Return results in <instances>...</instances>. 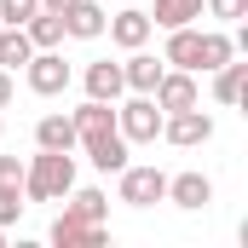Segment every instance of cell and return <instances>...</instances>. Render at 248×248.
Returning <instances> with one entry per match:
<instances>
[{
    "mask_svg": "<svg viewBox=\"0 0 248 248\" xmlns=\"http://www.w3.org/2000/svg\"><path fill=\"white\" fill-rule=\"evenodd\" d=\"M23 208H29V202H23V190H0V225H17V219H23Z\"/></svg>",
    "mask_w": 248,
    "mask_h": 248,
    "instance_id": "obj_24",
    "label": "cell"
},
{
    "mask_svg": "<svg viewBox=\"0 0 248 248\" xmlns=\"http://www.w3.org/2000/svg\"><path fill=\"white\" fill-rule=\"evenodd\" d=\"M63 214H75V219H93V225H110V196H104L98 185H69Z\"/></svg>",
    "mask_w": 248,
    "mask_h": 248,
    "instance_id": "obj_14",
    "label": "cell"
},
{
    "mask_svg": "<svg viewBox=\"0 0 248 248\" xmlns=\"http://www.w3.org/2000/svg\"><path fill=\"white\" fill-rule=\"evenodd\" d=\"M0 248H6V225H0Z\"/></svg>",
    "mask_w": 248,
    "mask_h": 248,
    "instance_id": "obj_28",
    "label": "cell"
},
{
    "mask_svg": "<svg viewBox=\"0 0 248 248\" xmlns=\"http://www.w3.org/2000/svg\"><path fill=\"white\" fill-rule=\"evenodd\" d=\"M214 75V104H243V81H248V63H219V69H208Z\"/></svg>",
    "mask_w": 248,
    "mask_h": 248,
    "instance_id": "obj_17",
    "label": "cell"
},
{
    "mask_svg": "<svg viewBox=\"0 0 248 248\" xmlns=\"http://www.w3.org/2000/svg\"><path fill=\"white\" fill-rule=\"evenodd\" d=\"M122 6H133V0H122Z\"/></svg>",
    "mask_w": 248,
    "mask_h": 248,
    "instance_id": "obj_30",
    "label": "cell"
},
{
    "mask_svg": "<svg viewBox=\"0 0 248 248\" xmlns=\"http://www.w3.org/2000/svg\"><path fill=\"white\" fill-rule=\"evenodd\" d=\"M81 150H87V162H93L98 173H122L127 168V139L122 133H98V139H87Z\"/></svg>",
    "mask_w": 248,
    "mask_h": 248,
    "instance_id": "obj_13",
    "label": "cell"
},
{
    "mask_svg": "<svg viewBox=\"0 0 248 248\" xmlns=\"http://www.w3.org/2000/svg\"><path fill=\"white\" fill-rule=\"evenodd\" d=\"M75 185V156L69 150H35L23 168V202H63Z\"/></svg>",
    "mask_w": 248,
    "mask_h": 248,
    "instance_id": "obj_1",
    "label": "cell"
},
{
    "mask_svg": "<svg viewBox=\"0 0 248 248\" xmlns=\"http://www.w3.org/2000/svg\"><path fill=\"white\" fill-rule=\"evenodd\" d=\"M237 58V41L225 29H202V46H196V69H219V63Z\"/></svg>",
    "mask_w": 248,
    "mask_h": 248,
    "instance_id": "obj_19",
    "label": "cell"
},
{
    "mask_svg": "<svg viewBox=\"0 0 248 248\" xmlns=\"http://www.w3.org/2000/svg\"><path fill=\"white\" fill-rule=\"evenodd\" d=\"M35 12H41V0H0V23H17L23 29Z\"/></svg>",
    "mask_w": 248,
    "mask_h": 248,
    "instance_id": "obj_22",
    "label": "cell"
},
{
    "mask_svg": "<svg viewBox=\"0 0 248 248\" xmlns=\"http://www.w3.org/2000/svg\"><path fill=\"white\" fill-rule=\"evenodd\" d=\"M162 69H168L162 58H150L144 46H133V52H127V63H122V81H127V93H156Z\"/></svg>",
    "mask_w": 248,
    "mask_h": 248,
    "instance_id": "obj_11",
    "label": "cell"
},
{
    "mask_svg": "<svg viewBox=\"0 0 248 248\" xmlns=\"http://www.w3.org/2000/svg\"><path fill=\"white\" fill-rule=\"evenodd\" d=\"M0 133H6V116H0Z\"/></svg>",
    "mask_w": 248,
    "mask_h": 248,
    "instance_id": "obj_29",
    "label": "cell"
},
{
    "mask_svg": "<svg viewBox=\"0 0 248 248\" xmlns=\"http://www.w3.org/2000/svg\"><path fill=\"white\" fill-rule=\"evenodd\" d=\"M162 139H168V144H179V150H202V144L214 139V116H208L202 104L173 110V116H162Z\"/></svg>",
    "mask_w": 248,
    "mask_h": 248,
    "instance_id": "obj_5",
    "label": "cell"
},
{
    "mask_svg": "<svg viewBox=\"0 0 248 248\" xmlns=\"http://www.w3.org/2000/svg\"><path fill=\"white\" fill-rule=\"evenodd\" d=\"M104 23H110L104 0H75V6L63 12V35H75V41H98V35H104Z\"/></svg>",
    "mask_w": 248,
    "mask_h": 248,
    "instance_id": "obj_10",
    "label": "cell"
},
{
    "mask_svg": "<svg viewBox=\"0 0 248 248\" xmlns=\"http://www.w3.org/2000/svg\"><path fill=\"white\" fill-rule=\"evenodd\" d=\"M196 46H202V29H196V23H185V29H168L162 63H173V69H196Z\"/></svg>",
    "mask_w": 248,
    "mask_h": 248,
    "instance_id": "obj_15",
    "label": "cell"
},
{
    "mask_svg": "<svg viewBox=\"0 0 248 248\" xmlns=\"http://www.w3.org/2000/svg\"><path fill=\"white\" fill-rule=\"evenodd\" d=\"M23 81H29V93H35V98H58L63 87H69V63H63V52H58V46L29 52V63H23Z\"/></svg>",
    "mask_w": 248,
    "mask_h": 248,
    "instance_id": "obj_3",
    "label": "cell"
},
{
    "mask_svg": "<svg viewBox=\"0 0 248 248\" xmlns=\"http://www.w3.org/2000/svg\"><path fill=\"white\" fill-rule=\"evenodd\" d=\"M150 29H156V23H150V12H144L139 0H133V6H122V12H116V17L104 23V35H110V41H116L122 52L144 46V41H150Z\"/></svg>",
    "mask_w": 248,
    "mask_h": 248,
    "instance_id": "obj_7",
    "label": "cell"
},
{
    "mask_svg": "<svg viewBox=\"0 0 248 248\" xmlns=\"http://www.w3.org/2000/svg\"><path fill=\"white\" fill-rule=\"evenodd\" d=\"M35 150H75V122L69 116H41L35 122Z\"/></svg>",
    "mask_w": 248,
    "mask_h": 248,
    "instance_id": "obj_16",
    "label": "cell"
},
{
    "mask_svg": "<svg viewBox=\"0 0 248 248\" xmlns=\"http://www.w3.org/2000/svg\"><path fill=\"white\" fill-rule=\"evenodd\" d=\"M0 190H23V162L17 156H0Z\"/></svg>",
    "mask_w": 248,
    "mask_h": 248,
    "instance_id": "obj_25",
    "label": "cell"
},
{
    "mask_svg": "<svg viewBox=\"0 0 248 248\" xmlns=\"http://www.w3.org/2000/svg\"><path fill=\"white\" fill-rule=\"evenodd\" d=\"M52 243H58V248H98V243H110V225H93V219L58 214V219H52Z\"/></svg>",
    "mask_w": 248,
    "mask_h": 248,
    "instance_id": "obj_9",
    "label": "cell"
},
{
    "mask_svg": "<svg viewBox=\"0 0 248 248\" xmlns=\"http://www.w3.org/2000/svg\"><path fill=\"white\" fill-rule=\"evenodd\" d=\"M202 12H214L219 23H243V17H248V0H202Z\"/></svg>",
    "mask_w": 248,
    "mask_h": 248,
    "instance_id": "obj_23",
    "label": "cell"
},
{
    "mask_svg": "<svg viewBox=\"0 0 248 248\" xmlns=\"http://www.w3.org/2000/svg\"><path fill=\"white\" fill-rule=\"evenodd\" d=\"M162 202H173V208L196 214V208H208V202H214V179H208V173H196V168H190V173H173Z\"/></svg>",
    "mask_w": 248,
    "mask_h": 248,
    "instance_id": "obj_8",
    "label": "cell"
},
{
    "mask_svg": "<svg viewBox=\"0 0 248 248\" xmlns=\"http://www.w3.org/2000/svg\"><path fill=\"white\" fill-rule=\"evenodd\" d=\"M196 17H202V0H156V12H150L156 29H185Z\"/></svg>",
    "mask_w": 248,
    "mask_h": 248,
    "instance_id": "obj_20",
    "label": "cell"
},
{
    "mask_svg": "<svg viewBox=\"0 0 248 248\" xmlns=\"http://www.w3.org/2000/svg\"><path fill=\"white\" fill-rule=\"evenodd\" d=\"M23 35H29L35 52H41V46H63V12H46V6H41V12L23 23Z\"/></svg>",
    "mask_w": 248,
    "mask_h": 248,
    "instance_id": "obj_18",
    "label": "cell"
},
{
    "mask_svg": "<svg viewBox=\"0 0 248 248\" xmlns=\"http://www.w3.org/2000/svg\"><path fill=\"white\" fill-rule=\"evenodd\" d=\"M150 98L162 104V116L202 104V93H196V69H162V81H156V93H150Z\"/></svg>",
    "mask_w": 248,
    "mask_h": 248,
    "instance_id": "obj_6",
    "label": "cell"
},
{
    "mask_svg": "<svg viewBox=\"0 0 248 248\" xmlns=\"http://www.w3.org/2000/svg\"><path fill=\"white\" fill-rule=\"evenodd\" d=\"M41 6H46V12H69L75 0H41Z\"/></svg>",
    "mask_w": 248,
    "mask_h": 248,
    "instance_id": "obj_27",
    "label": "cell"
},
{
    "mask_svg": "<svg viewBox=\"0 0 248 248\" xmlns=\"http://www.w3.org/2000/svg\"><path fill=\"white\" fill-rule=\"evenodd\" d=\"M12 98H17V75H12V69H0V110H6Z\"/></svg>",
    "mask_w": 248,
    "mask_h": 248,
    "instance_id": "obj_26",
    "label": "cell"
},
{
    "mask_svg": "<svg viewBox=\"0 0 248 248\" xmlns=\"http://www.w3.org/2000/svg\"><path fill=\"white\" fill-rule=\"evenodd\" d=\"M116 179H122V185H116V202H127V208H156V202L168 196V173H162V168H133V162H127Z\"/></svg>",
    "mask_w": 248,
    "mask_h": 248,
    "instance_id": "obj_4",
    "label": "cell"
},
{
    "mask_svg": "<svg viewBox=\"0 0 248 248\" xmlns=\"http://www.w3.org/2000/svg\"><path fill=\"white\" fill-rule=\"evenodd\" d=\"M29 52H35V46H29V35H23L17 23H0V69H12V75H17V69L29 63Z\"/></svg>",
    "mask_w": 248,
    "mask_h": 248,
    "instance_id": "obj_21",
    "label": "cell"
},
{
    "mask_svg": "<svg viewBox=\"0 0 248 248\" xmlns=\"http://www.w3.org/2000/svg\"><path fill=\"white\" fill-rule=\"evenodd\" d=\"M116 133L127 144H156L162 139V104L150 93H133L127 104H116Z\"/></svg>",
    "mask_w": 248,
    "mask_h": 248,
    "instance_id": "obj_2",
    "label": "cell"
},
{
    "mask_svg": "<svg viewBox=\"0 0 248 248\" xmlns=\"http://www.w3.org/2000/svg\"><path fill=\"white\" fill-rule=\"evenodd\" d=\"M87 98H104V104H116L127 93V81H122V63H110V58H98V63H87Z\"/></svg>",
    "mask_w": 248,
    "mask_h": 248,
    "instance_id": "obj_12",
    "label": "cell"
}]
</instances>
